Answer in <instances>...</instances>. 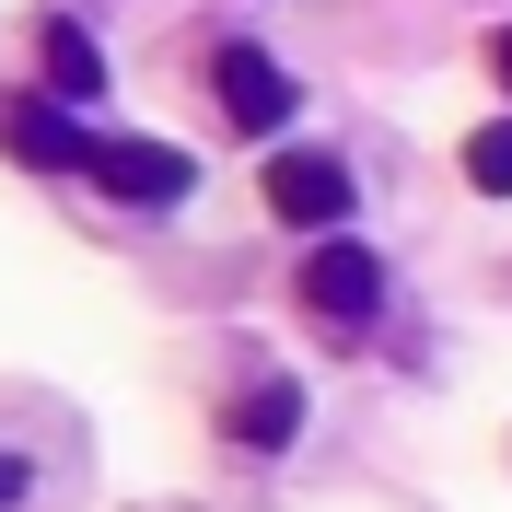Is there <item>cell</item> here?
<instances>
[{
	"label": "cell",
	"instance_id": "obj_1",
	"mask_svg": "<svg viewBox=\"0 0 512 512\" xmlns=\"http://www.w3.org/2000/svg\"><path fill=\"white\" fill-rule=\"evenodd\" d=\"M94 187L117 198V210H187L198 163L175 152V140H94Z\"/></svg>",
	"mask_w": 512,
	"mask_h": 512
},
{
	"label": "cell",
	"instance_id": "obj_2",
	"mask_svg": "<svg viewBox=\"0 0 512 512\" xmlns=\"http://www.w3.org/2000/svg\"><path fill=\"white\" fill-rule=\"evenodd\" d=\"M303 315H326V326H373V303H384V256L373 245H350V233H326L315 256H303Z\"/></svg>",
	"mask_w": 512,
	"mask_h": 512
},
{
	"label": "cell",
	"instance_id": "obj_3",
	"mask_svg": "<svg viewBox=\"0 0 512 512\" xmlns=\"http://www.w3.org/2000/svg\"><path fill=\"white\" fill-rule=\"evenodd\" d=\"M210 94H222V117L245 128V140H280L291 105H303V94H291V70L268 59V47H222V59H210Z\"/></svg>",
	"mask_w": 512,
	"mask_h": 512
},
{
	"label": "cell",
	"instance_id": "obj_4",
	"mask_svg": "<svg viewBox=\"0 0 512 512\" xmlns=\"http://www.w3.org/2000/svg\"><path fill=\"white\" fill-rule=\"evenodd\" d=\"M350 163H338V152H280V163H268V210H280V222L291 233H338V222H350Z\"/></svg>",
	"mask_w": 512,
	"mask_h": 512
},
{
	"label": "cell",
	"instance_id": "obj_5",
	"mask_svg": "<svg viewBox=\"0 0 512 512\" xmlns=\"http://www.w3.org/2000/svg\"><path fill=\"white\" fill-rule=\"evenodd\" d=\"M0 152H24L35 175H94V140L59 105H0Z\"/></svg>",
	"mask_w": 512,
	"mask_h": 512
},
{
	"label": "cell",
	"instance_id": "obj_6",
	"mask_svg": "<svg viewBox=\"0 0 512 512\" xmlns=\"http://www.w3.org/2000/svg\"><path fill=\"white\" fill-rule=\"evenodd\" d=\"M291 431H303V384H291V373H256L245 396H233V454H280Z\"/></svg>",
	"mask_w": 512,
	"mask_h": 512
},
{
	"label": "cell",
	"instance_id": "obj_7",
	"mask_svg": "<svg viewBox=\"0 0 512 512\" xmlns=\"http://www.w3.org/2000/svg\"><path fill=\"white\" fill-rule=\"evenodd\" d=\"M35 70H47V94H59V105L105 94V59H94V35L70 24V12H47V24H35Z\"/></svg>",
	"mask_w": 512,
	"mask_h": 512
},
{
	"label": "cell",
	"instance_id": "obj_8",
	"mask_svg": "<svg viewBox=\"0 0 512 512\" xmlns=\"http://www.w3.org/2000/svg\"><path fill=\"white\" fill-rule=\"evenodd\" d=\"M466 187H489V198H512V117H489L478 140H466Z\"/></svg>",
	"mask_w": 512,
	"mask_h": 512
},
{
	"label": "cell",
	"instance_id": "obj_9",
	"mask_svg": "<svg viewBox=\"0 0 512 512\" xmlns=\"http://www.w3.org/2000/svg\"><path fill=\"white\" fill-rule=\"evenodd\" d=\"M24 489H35V466H24V454H12V443H0V512L24 501Z\"/></svg>",
	"mask_w": 512,
	"mask_h": 512
},
{
	"label": "cell",
	"instance_id": "obj_10",
	"mask_svg": "<svg viewBox=\"0 0 512 512\" xmlns=\"http://www.w3.org/2000/svg\"><path fill=\"white\" fill-rule=\"evenodd\" d=\"M489 70H501V94H512V24H501V35H489Z\"/></svg>",
	"mask_w": 512,
	"mask_h": 512
}]
</instances>
